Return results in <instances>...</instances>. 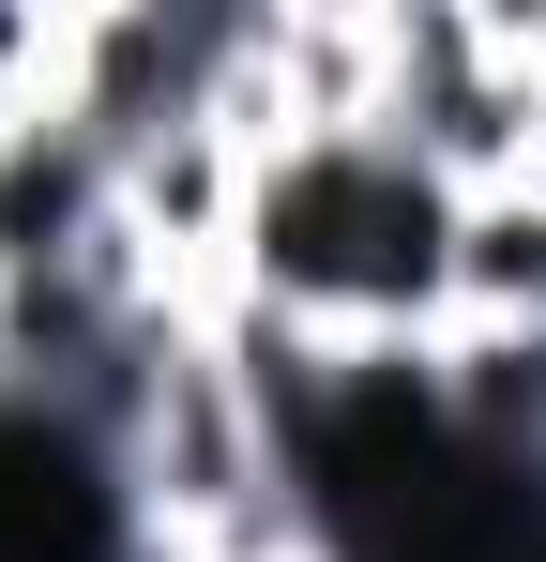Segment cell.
<instances>
[{
  "mask_svg": "<svg viewBox=\"0 0 546 562\" xmlns=\"http://www.w3.org/2000/svg\"><path fill=\"white\" fill-rule=\"evenodd\" d=\"M455 228L470 198L395 137H288L259 153V213L228 304L319 366H441L455 350Z\"/></svg>",
  "mask_w": 546,
  "mask_h": 562,
  "instance_id": "1",
  "label": "cell"
},
{
  "mask_svg": "<svg viewBox=\"0 0 546 562\" xmlns=\"http://www.w3.org/2000/svg\"><path fill=\"white\" fill-rule=\"evenodd\" d=\"M379 137L425 153L455 198L516 183L546 153V92L501 0H379Z\"/></svg>",
  "mask_w": 546,
  "mask_h": 562,
  "instance_id": "2",
  "label": "cell"
},
{
  "mask_svg": "<svg viewBox=\"0 0 546 562\" xmlns=\"http://www.w3.org/2000/svg\"><path fill=\"white\" fill-rule=\"evenodd\" d=\"M455 335H546V168L470 198V228H455Z\"/></svg>",
  "mask_w": 546,
  "mask_h": 562,
  "instance_id": "3",
  "label": "cell"
},
{
  "mask_svg": "<svg viewBox=\"0 0 546 562\" xmlns=\"http://www.w3.org/2000/svg\"><path fill=\"white\" fill-rule=\"evenodd\" d=\"M501 15H516V46H532V92H546V0H501ZM546 168V153H532Z\"/></svg>",
  "mask_w": 546,
  "mask_h": 562,
  "instance_id": "4",
  "label": "cell"
}]
</instances>
